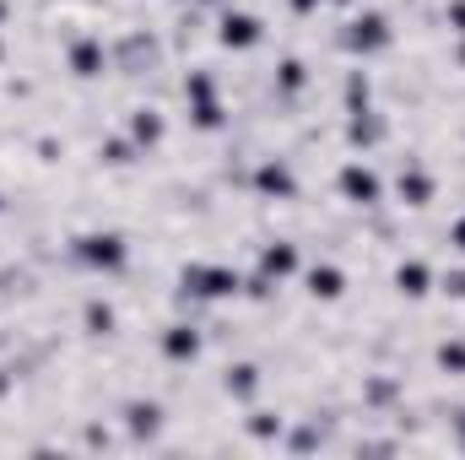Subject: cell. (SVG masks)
Returning <instances> with one entry per match:
<instances>
[{
	"mask_svg": "<svg viewBox=\"0 0 465 460\" xmlns=\"http://www.w3.org/2000/svg\"><path fill=\"white\" fill-rule=\"evenodd\" d=\"M206 342H212V331H206L195 315H179V320L157 325V357H163L168 368H195V363L206 357Z\"/></svg>",
	"mask_w": 465,
	"mask_h": 460,
	"instance_id": "cell-7",
	"label": "cell"
},
{
	"mask_svg": "<svg viewBox=\"0 0 465 460\" xmlns=\"http://www.w3.org/2000/svg\"><path fill=\"white\" fill-rule=\"evenodd\" d=\"M254 271L276 287H287L292 276H303V244L298 238H265L254 244Z\"/></svg>",
	"mask_w": 465,
	"mask_h": 460,
	"instance_id": "cell-11",
	"label": "cell"
},
{
	"mask_svg": "<svg viewBox=\"0 0 465 460\" xmlns=\"http://www.w3.org/2000/svg\"><path fill=\"white\" fill-rule=\"evenodd\" d=\"M282 445H287V455H320V450L331 445V428H320V417H298V423L282 434Z\"/></svg>",
	"mask_w": 465,
	"mask_h": 460,
	"instance_id": "cell-23",
	"label": "cell"
},
{
	"mask_svg": "<svg viewBox=\"0 0 465 460\" xmlns=\"http://www.w3.org/2000/svg\"><path fill=\"white\" fill-rule=\"evenodd\" d=\"M135 157H141V146H135L124 130H119V135H98V146H93V163L109 168V174H130Z\"/></svg>",
	"mask_w": 465,
	"mask_h": 460,
	"instance_id": "cell-22",
	"label": "cell"
},
{
	"mask_svg": "<svg viewBox=\"0 0 465 460\" xmlns=\"http://www.w3.org/2000/svg\"><path fill=\"white\" fill-rule=\"evenodd\" d=\"M124 135L141 146V157L163 152V141H168V115H163V104H157V98L130 104V115H124Z\"/></svg>",
	"mask_w": 465,
	"mask_h": 460,
	"instance_id": "cell-14",
	"label": "cell"
},
{
	"mask_svg": "<svg viewBox=\"0 0 465 460\" xmlns=\"http://www.w3.org/2000/svg\"><path fill=\"white\" fill-rule=\"evenodd\" d=\"M336 195L347 201L351 212H379L384 206V174L368 157H347L336 168Z\"/></svg>",
	"mask_w": 465,
	"mask_h": 460,
	"instance_id": "cell-8",
	"label": "cell"
},
{
	"mask_svg": "<svg viewBox=\"0 0 465 460\" xmlns=\"http://www.w3.org/2000/svg\"><path fill=\"white\" fill-rule=\"evenodd\" d=\"M351 287L347 265L341 260H314V265H303V293H309V304H341Z\"/></svg>",
	"mask_w": 465,
	"mask_h": 460,
	"instance_id": "cell-17",
	"label": "cell"
},
{
	"mask_svg": "<svg viewBox=\"0 0 465 460\" xmlns=\"http://www.w3.org/2000/svg\"><path fill=\"white\" fill-rule=\"evenodd\" d=\"M444 244H450V249H455V255L465 260V206L455 212V217H450V228H444Z\"/></svg>",
	"mask_w": 465,
	"mask_h": 460,
	"instance_id": "cell-28",
	"label": "cell"
},
{
	"mask_svg": "<svg viewBox=\"0 0 465 460\" xmlns=\"http://www.w3.org/2000/svg\"><path fill=\"white\" fill-rule=\"evenodd\" d=\"M217 385H223V395H228L232 406H254L260 390H265V368H260L254 357H228Z\"/></svg>",
	"mask_w": 465,
	"mask_h": 460,
	"instance_id": "cell-16",
	"label": "cell"
},
{
	"mask_svg": "<svg viewBox=\"0 0 465 460\" xmlns=\"http://www.w3.org/2000/svg\"><path fill=\"white\" fill-rule=\"evenodd\" d=\"M406 406V374H362V412H401Z\"/></svg>",
	"mask_w": 465,
	"mask_h": 460,
	"instance_id": "cell-19",
	"label": "cell"
},
{
	"mask_svg": "<svg viewBox=\"0 0 465 460\" xmlns=\"http://www.w3.org/2000/svg\"><path fill=\"white\" fill-rule=\"evenodd\" d=\"M439 293L455 298V304H465V265H450V271L439 276Z\"/></svg>",
	"mask_w": 465,
	"mask_h": 460,
	"instance_id": "cell-26",
	"label": "cell"
},
{
	"mask_svg": "<svg viewBox=\"0 0 465 460\" xmlns=\"http://www.w3.org/2000/svg\"><path fill=\"white\" fill-rule=\"evenodd\" d=\"M390 282H395V293H401L406 304H422V298L439 287V271H433L422 255H401V260H395V271H390Z\"/></svg>",
	"mask_w": 465,
	"mask_h": 460,
	"instance_id": "cell-18",
	"label": "cell"
},
{
	"mask_svg": "<svg viewBox=\"0 0 465 460\" xmlns=\"http://www.w3.org/2000/svg\"><path fill=\"white\" fill-rule=\"evenodd\" d=\"M82 336H87V342H114L119 336V309L104 293L82 298Z\"/></svg>",
	"mask_w": 465,
	"mask_h": 460,
	"instance_id": "cell-20",
	"label": "cell"
},
{
	"mask_svg": "<svg viewBox=\"0 0 465 460\" xmlns=\"http://www.w3.org/2000/svg\"><path fill=\"white\" fill-rule=\"evenodd\" d=\"M265 38H271V22H265L260 11L238 5V0H232L228 11H217V16H212V44H217V49H228V55H254Z\"/></svg>",
	"mask_w": 465,
	"mask_h": 460,
	"instance_id": "cell-6",
	"label": "cell"
},
{
	"mask_svg": "<svg viewBox=\"0 0 465 460\" xmlns=\"http://www.w3.org/2000/svg\"><path fill=\"white\" fill-rule=\"evenodd\" d=\"M249 195L254 201H265V206H292L298 195H303V179H298V163L287 157V152H265V157H254V168H249Z\"/></svg>",
	"mask_w": 465,
	"mask_h": 460,
	"instance_id": "cell-5",
	"label": "cell"
},
{
	"mask_svg": "<svg viewBox=\"0 0 465 460\" xmlns=\"http://www.w3.org/2000/svg\"><path fill=\"white\" fill-rule=\"evenodd\" d=\"M65 249H71V265H82L87 276H130V238L119 228H87Z\"/></svg>",
	"mask_w": 465,
	"mask_h": 460,
	"instance_id": "cell-4",
	"label": "cell"
},
{
	"mask_svg": "<svg viewBox=\"0 0 465 460\" xmlns=\"http://www.w3.org/2000/svg\"><path fill=\"white\" fill-rule=\"evenodd\" d=\"M357 109H373V71H362V60L341 76V115H357Z\"/></svg>",
	"mask_w": 465,
	"mask_h": 460,
	"instance_id": "cell-24",
	"label": "cell"
},
{
	"mask_svg": "<svg viewBox=\"0 0 465 460\" xmlns=\"http://www.w3.org/2000/svg\"><path fill=\"white\" fill-rule=\"evenodd\" d=\"M119 423H124V439H130V445H157L163 428H168V406H163L157 395H130V401L119 406Z\"/></svg>",
	"mask_w": 465,
	"mask_h": 460,
	"instance_id": "cell-12",
	"label": "cell"
},
{
	"mask_svg": "<svg viewBox=\"0 0 465 460\" xmlns=\"http://www.w3.org/2000/svg\"><path fill=\"white\" fill-rule=\"evenodd\" d=\"M179 93H184V119H190L195 135H223L232 125V109H228V98H223V82H217L212 65H190L184 82H179Z\"/></svg>",
	"mask_w": 465,
	"mask_h": 460,
	"instance_id": "cell-2",
	"label": "cell"
},
{
	"mask_svg": "<svg viewBox=\"0 0 465 460\" xmlns=\"http://www.w3.org/2000/svg\"><path fill=\"white\" fill-rule=\"evenodd\" d=\"M282 434H287V417L276 412V406H243V439L249 445H282Z\"/></svg>",
	"mask_w": 465,
	"mask_h": 460,
	"instance_id": "cell-21",
	"label": "cell"
},
{
	"mask_svg": "<svg viewBox=\"0 0 465 460\" xmlns=\"http://www.w3.org/2000/svg\"><path fill=\"white\" fill-rule=\"evenodd\" d=\"M444 27L450 38H465V0H444Z\"/></svg>",
	"mask_w": 465,
	"mask_h": 460,
	"instance_id": "cell-27",
	"label": "cell"
},
{
	"mask_svg": "<svg viewBox=\"0 0 465 460\" xmlns=\"http://www.w3.org/2000/svg\"><path fill=\"white\" fill-rule=\"evenodd\" d=\"M395 16L384 11V5H357V11H347V22L336 27V49L341 55H351V60H379V55H390L395 49Z\"/></svg>",
	"mask_w": 465,
	"mask_h": 460,
	"instance_id": "cell-3",
	"label": "cell"
},
{
	"mask_svg": "<svg viewBox=\"0 0 465 460\" xmlns=\"http://www.w3.org/2000/svg\"><path fill=\"white\" fill-rule=\"evenodd\" d=\"M433 368H439L444 379H465V336L460 331H450V336L433 342Z\"/></svg>",
	"mask_w": 465,
	"mask_h": 460,
	"instance_id": "cell-25",
	"label": "cell"
},
{
	"mask_svg": "<svg viewBox=\"0 0 465 460\" xmlns=\"http://www.w3.org/2000/svg\"><path fill=\"white\" fill-rule=\"evenodd\" d=\"M287 11H292L298 22H309V16H320V11H325V0H287Z\"/></svg>",
	"mask_w": 465,
	"mask_h": 460,
	"instance_id": "cell-29",
	"label": "cell"
},
{
	"mask_svg": "<svg viewBox=\"0 0 465 460\" xmlns=\"http://www.w3.org/2000/svg\"><path fill=\"white\" fill-rule=\"evenodd\" d=\"M450 445L465 455V406H455V423H450Z\"/></svg>",
	"mask_w": 465,
	"mask_h": 460,
	"instance_id": "cell-30",
	"label": "cell"
},
{
	"mask_svg": "<svg viewBox=\"0 0 465 460\" xmlns=\"http://www.w3.org/2000/svg\"><path fill=\"white\" fill-rule=\"evenodd\" d=\"M11 27V0H0V33Z\"/></svg>",
	"mask_w": 465,
	"mask_h": 460,
	"instance_id": "cell-32",
	"label": "cell"
},
{
	"mask_svg": "<svg viewBox=\"0 0 465 460\" xmlns=\"http://www.w3.org/2000/svg\"><path fill=\"white\" fill-rule=\"evenodd\" d=\"M109 65H114V49H109L104 33L87 27V33H71V38H65V71H71L76 82H104Z\"/></svg>",
	"mask_w": 465,
	"mask_h": 460,
	"instance_id": "cell-9",
	"label": "cell"
},
{
	"mask_svg": "<svg viewBox=\"0 0 465 460\" xmlns=\"http://www.w3.org/2000/svg\"><path fill=\"white\" fill-rule=\"evenodd\" d=\"M173 5H190V0H173Z\"/></svg>",
	"mask_w": 465,
	"mask_h": 460,
	"instance_id": "cell-36",
	"label": "cell"
},
{
	"mask_svg": "<svg viewBox=\"0 0 465 460\" xmlns=\"http://www.w3.org/2000/svg\"><path fill=\"white\" fill-rule=\"evenodd\" d=\"M395 201H401V212H428L439 201V174L422 157H401L395 163Z\"/></svg>",
	"mask_w": 465,
	"mask_h": 460,
	"instance_id": "cell-10",
	"label": "cell"
},
{
	"mask_svg": "<svg viewBox=\"0 0 465 460\" xmlns=\"http://www.w3.org/2000/svg\"><path fill=\"white\" fill-rule=\"evenodd\" d=\"M243 298V271L228 260H184L179 265V287H173V309L195 315L206 304H238Z\"/></svg>",
	"mask_w": 465,
	"mask_h": 460,
	"instance_id": "cell-1",
	"label": "cell"
},
{
	"mask_svg": "<svg viewBox=\"0 0 465 460\" xmlns=\"http://www.w3.org/2000/svg\"><path fill=\"white\" fill-rule=\"evenodd\" d=\"M450 60H455V71H465V38H455V49H450Z\"/></svg>",
	"mask_w": 465,
	"mask_h": 460,
	"instance_id": "cell-31",
	"label": "cell"
},
{
	"mask_svg": "<svg viewBox=\"0 0 465 460\" xmlns=\"http://www.w3.org/2000/svg\"><path fill=\"white\" fill-rule=\"evenodd\" d=\"M384 141H390V115H379V109L341 115V146H347L351 157H368V152H379Z\"/></svg>",
	"mask_w": 465,
	"mask_h": 460,
	"instance_id": "cell-15",
	"label": "cell"
},
{
	"mask_svg": "<svg viewBox=\"0 0 465 460\" xmlns=\"http://www.w3.org/2000/svg\"><path fill=\"white\" fill-rule=\"evenodd\" d=\"M0 65H5V33H0Z\"/></svg>",
	"mask_w": 465,
	"mask_h": 460,
	"instance_id": "cell-34",
	"label": "cell"
},
{
	"mask_svg": "<svg viewBox=\"0 0 465 460\" xmlns=\"http://www.w3.org/2000/svg\"><path fill=\"white\" fill-rule=\"evenodd\" d=\"M0 217H5V195H0Z\"/></svg>",
	"mask_w": 465,
	"mask_h": 460,
	"instance_id": "cell-35",
	"label": "cell"
},
{
	"mask_svg": "<svg viewBox=\"0 0 465 460\" xmlns=\"http://www.w3.org/2000/svg\"><path fill=\"white\" fill-rule=\"evenodd\" d=\"M309 87H314V65L303 55H282L271 65V98H276V109H298Z\"/></svg>",
	"mask_w": 465,
	"mask_h": 460,
	"instance_id": "cell-13",
	"label": "cell"
},
{
	"mask_svg": "<svg viewBox=\"0 0 465 460\" xmlns=\"http://www.w3.org/2000/svg\"><path fill=\"white\" fill-rule=\"evenodd\" d=\"M325 5H336V11H357L362 0H325Z\"/></svg>",
	"mask_w": 465,
	"mask_h": 460,
	"instance_id": "cell-33",
	"label": "cell"
}]
</instances>
